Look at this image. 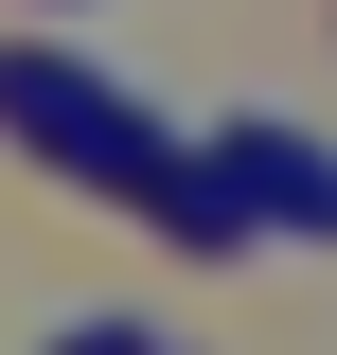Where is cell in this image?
<instances>
[{"instance_id":"cell-1","label":"cell","mask_w":337,"mask_h":355,"mask_svg":"<svg viewBox=\"0 0 337 355\" xmlns=\"http://www.w3.org/2000/svg\"><path fill=\"white\" fill-rule=\"evenodd\" d=\"M0 125L18 142H53L71 178H107V196H142V178L178 160V125L160 107H125L107 71H71V53H0Z\"/></svg>"},{"instance_id":"cell-3","label":"cell","mask_w":337,"mask_h":355,"mask_svg":"<svg viewBox=\"0 0 337 355\" xmlns=\"http://www.w3.org/2000/svg\"><path fill=\"white\" fill-rule=\"evenodd\" d=\"M71 355H160V338H125V320H89V338H71Z\"/></svg>"},{"instance_id":"cell-2","label":"cell","mask_w":337,"mask_h":355,"mask_svg":"<svg viewBox=\"0 0 337 355\" xmlns=\"http://www.w3.org/2000/svg\"><path fill=\"white\" fill-rule=\"evenodd\" d=\"M196 178L231 196V231H337V142H302V125H213Z\"/></svg>"}]
</instances>
